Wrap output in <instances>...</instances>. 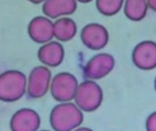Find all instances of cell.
<instances>
[{
    "instance_id": "cell-22",
    "label": "cell",
    "mask_w": 156,
    "mask_h": 131,
    "mask_svg": "<svg viewBox=\"0 0 156 131\" xmlns=\"http://www.w3.org/2000/svg\"><path fill=\"white\" fill-rule=\"evenodd\" d=\"M47 131V130H42V131Z\"/></svg>"
},
{
    "instance_id": "cell-3",
    "label": "cell",
    "mask_w": 156,
    "mask_h": 131,
    "mask_svg": "<svg viewBox=\"0 0 156 131\" xmlns=\"http://www.w3.org/2000/svg\"><path fill=\"white\" fill-rule=\"evenodd\" d=\"M103 91L94 81H86L78 85L75 93V102L83 111L91 112L98 109L103 100Z\"/></svg>"
},
{
    "instance_id": "cell-15",
    "label": "cell",
    "mask_w": 156,
    "mask_h": 131,
    "mask_svg": "<svg viewBox=\"0 0 156 131\" xmlns=\"http://www.w3.org/2000/svg\"><path fill=\"white\" fill-rule=\"evenodd\" d=\"M125 0H97L96 7L101 14L112 16L117 14L122 8Z\"/></svg>"
},
{
    "instance_id": "cell-7",
    "label": "cell",
    "mask_w": 156,
    "mask_h": 131,
    "mask_svg": "<svg viewBox=\"0 0 156 131\" xmlns=\"http://www.w3.org/2000/svg\"><path fill=\"white\" fill-rule=\"evenodd\" d=\"M132 58L134 64L141 70H149L156 68V42H140L134 48Z\"/></svg>"
},
{
    "instance_id": "cell-17",
    "label": "cell",
    "mask_w": 156,
    "mask_h": 131,
    "mask_svg": "<svg viewBox=\"0 0 156 131\" xmlns=\"http://www.w3.org/2000/svg\"><path fill=\"white\" fill-rule=\"evenodd\" d=\"M148 7L154 11H156V0H147Z\"/></svg>"
},
{
    "instance_id": "cell-14",
    "label": "cell",
    "mask_w": 156,
    "mask_h": 131,
    "mask_svg": "<svg viewBox=\"0 0 156 131\" xmlns=\"http://www.w3.org/2000/svg\"><path fill=\"white\" fill-rule=\"evenodd\" d=\"M147 0H125L124 13L131 20L138 21L145 18L147 13Z\"/></svg>"
},
{
    "instance_id": "cell-5",
    "label": "cell",
    "mask_w": 156,
    "mask_h": 131,
    "mask_svg": "<svg viewBox=\"0 0 156 131\" xmlns=\"http://www.w3.org/2000/svg\"><path fill=\"white\" fill-rule=\"evenodd\" d=\"M51 73L48 67L37 66L31 71L27 80L28 95L33 98L44 96L51 85Z\"/></svg>"
},
{
    "instance_id": "cell-19",
    "label": "cell",
    "mask_w": 156,
    "mask_h": 131,
    "mask_svg": "<svg viewBox=\"0 0 156 131\" xmlns=\"http://www.w3.org/2000/svg\"><path fill=\"white\" fill-rule=\"evenodd\" d=\"M92 131V129H90L89 128H87V127H82V128H79L76 129L75 131Z\"/></svg>"
},
{
    "instance_id": "cell-1",
    "label": "cell",
    "mask_w": 156,
    "mask_h": 131,
    "mask_svg": "<svg viewBox=\"0 0 156 131\" xmlns=\"http://www.w3.org/2000/svg\"><path fill=\"white\" fill-rule=\"evenodd\" d=\"M84 116L80 109L71 103L55 106L51 113L50 123L56 131H72L81 125Z\"/></svg>"
},
{
    "instance_id": "cell-21",
    "label": "cell",
    "mask_w": 156,
    "mask_h": 131,
    "mask_svg": "<svg viewBox=\"0 0 156 131\" xmlns=\"http://www.w3.org/2000/svg\"><path fill=\"white\" fill-rule=\"evenodd\" d=\"M154 88H155V90L156 91V77L155 78V80H154Z\"/></svg>"
},
{
    "instance_id": "cell-2",
    "label": "cell",
    "mask_w": 156,
    "mask_h": 131,
    "mask_svg": "<svg viewBox=\"0 0 156 131\" xmlns=\"http://www.w3.org/2000/svg\"><path fill=\"white\" fill-rule=\"evenodd\" d=\"M27 89V79L18 70H8L0 74V100L13 102L20 100Z\"/></svg>"
},
{
    "instance_id": "cell-4",
    "label": "cell",
    "mask_w": 156,
    "mask_h": 131,
    "mask_svg": "<svg viewBox=\"0 0 156 131\" xmlns=\"http://www.w3.org/2000/svg\"><path fill=\"white\" fill-rule=\"evenodd\" d=\"M78 80L69 73H60L51 83V95L56 100L66 102L74 98L78 87Z\"/></svg>"
},
{
    "instance_id": "cell-13",
    "label": "cell",
    "mask_w": 156,
    "mask_h": 131,
    "mask_svg": "<svg viewBox=\"0 0 156 131\" xmlns=\"http://www.w3.org/2000/svg\"><path fill=\"white\" fill-rule=\"evenodd\" d=\"M54 36L63 41H68L75 36L76 25L72 19L68 18H60L53 23Z\"/></svg>"
},
{
    "instance_id": "cell-6",
    "label": "cell",
    "mask_w": 156,
    "mask_h": 131,
    "mask_svg": "<svg viewBox=\"0 0 156 131\" xmlns=\"http://www.w3.org/2000/svg\"><path fill=\"white\" fill-rule=\"evenodd\" d=\"M115 66L114 57L107 53H101L94 56L84 68V74L92 80L104 78L111 72Z\"/></svg>"
},
{
    "instance_id": "cell-11",
    "label": "cell",
    "mask_w": 156,
    "mask_h": 131,
    "mask_svg": "<svg viewBox=\"0 0 156 131\" xmlns=\"http://www.w3.org/2000/svg\"><path fill=\"white\" fill-rule=\"evenodd\" d=\"M64 56V48L59 42L50 41L42 45L38 51V58L43 64L56 67L61 64Z\"/></svg>"
},
{
    "instance_id": "cell-8",
    "label": "cell",
    "mask_w": 156,
    "mask_h": 131,
    "mask_svg": "<svg viewBox=\"0 0 156 131\" xmlns=\"http://www.w3.org/2000/svg\"><path fill=\"white\" fill-rule=\"evenodd\" d=\"M81 38L87 47L92 50H100L107 44L109 34L103 26L92 23L85 26L82 30Z\"/></svg>"
},
{
    "instance_id": "cell-12",
    "label": "cell",
    "mask_w": 156,
    "mask_h": 131,
    "mask_svg": "<svg viewBox=\"0 0 156 131\" xmlns=\"http://www.w3.org/2000/svg\"><path fill=\"white\" fill-rule=\"evenodd\" d=\"M76 0H46L42 6L46 17L56 19L72 14L76 9Z\"/></svg>"
},
{
    "instance_id": "cell-18",
    "label": "cell",
    "mask_w": 156,
    "mask_h": 131,
    "mask_svg": "<svg viewBox=\"0 0 156 131\" xmlns=\"http://www.w3.org/2000/svg\"><path fill=\"white\" fill-rule=\"evenodd\" d=\"M28 1L34 4H39L42 2L44 3L46 0H28Z\"/></svg>"
},
{
    "instance_id": "cell-9",
    "label": "cell",
    "mask_w": 156,
    "mask_h": 131,
    "mask_svg": "<svg viewBox=\"0 0 156 131\" xmlns=\"http://www.w3.org/2000/svg\"><path fill=\"white\" fill-rule=\"evenodd\" d=\"M28 32L33 41L44 44L55 37L53 22L47 17H35L29 24Z\"/></svg>"
},
{
    "instance_id": "cell-10",
    "label": "cell",
    "mask_w": 156,
    "mask_h": 131,
    "mask_svg": "<svg viewBox=\"0 0 156 131\" xmlns=\"http://www.w3.org/2000/svg\"><path fill=\"white\" fill-rule=\"evenodd\" d=\"M40 124V117L36 111L29 108H23L12 116L10 128L12 131H37Z\"/></svg>"
},
{
    "instance_id": "cell-16",
    "label": "cell",
    "mask_w": 156,
    "mask_h": 131,
    "mask_svg": "<svg viewBox=\"0 0 156 131\" xmlns=\"http://www.w3.org/2000/svg\"><path fill=\"white\" fill-rule=\"evenodd\" d=\"M146 126L147 131H156V112L148 117Z\"/></svg>"
},
{
    "instance_id": "cell-20",
    "label": "cell",
    "mask_w": 156,
    "mask_h": 131,
    "mask_svg": "<svg viewBox=\"0 0 156 131\" xmlns=\"http://www.w3.org/2000/svg\"><path fill=\"white\" fill-rule=\"evenodd\" d=\"M76 1H78L79 2H83V3H87V2H89L90 1H91L92 0H76Z\"/></svg>"
}]
</instances>
